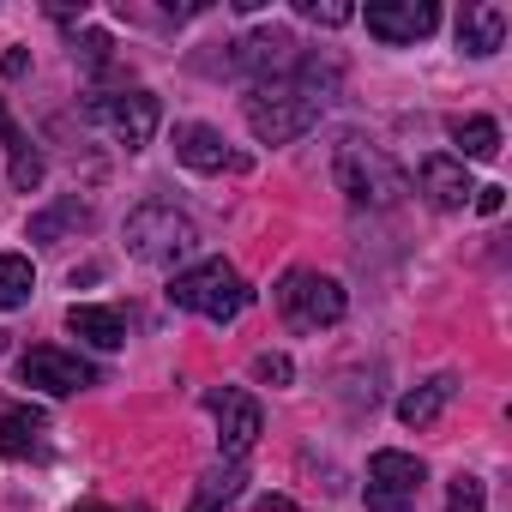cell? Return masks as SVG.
Returning a JSON list of instances; mask_svg holds the SVG:
<instances>
[{"instance_id":"cell-1","label":"cell","mask_w":512,"mask_h":512,"mask_svg":"<svg viewBox=\"0 0 512 512\" xmlns=\"http://www.w3.org/2000/svg\"><path fill=\"white\" fill-rule=\"evenodd\" d=\"M326 103H332V97H326L320 73L302 67V73H290V79H266V85L247 91V127H253V139H266V145H290V139H302L308 127H320Z\"/></svg>"},{"instance_id":"cell-2","label":"cell","mask_w":512,"mask_h":512,"mask_svg":"<svg viewBox=\"0 0 512 512\" xmlns=\"http://www.w3.org/2000/svg\"><path fill=\"white\" fill-rule=\"evenodd\" d=\"M332 181L350 205H398L404 199V169L386 157V145L362 139V133H344L332 145Z\"/></svg>"},{"instance_id":"cell-3","label":"cell","mask_w":512,"mask_h":512,"mask_svg":"<svg viewBox=\"0 0 512 512\" xmlns=\"http://www.w3.org/2000/svg\"><path fill=\"white\" fill-rule=\"evenodd\" d=\"M193 247H199V229L169 199H145L127 217V253H133V260H145V266H175V260H187Z\"/></svg>"},{"instance_id":"cell-4","label":"cell","mask_w":512,"mask_h":512,"mask_svg":"<svg viewBox=\"0 0 512 512\" xmlns=\"http://www.w3.org/2000/svg\"><path fill=\"white\" fill-rule=\"evenodd\" d=\"M169 302H175V308H187V314H205V320L229 326V320L247 308V284L235 278V266L205 260V266H187V272H175V278H169Z\"/></svg>"},{"instance_id":"cell-5","label":"cell","mask_w":512,"mask_h":512,"mask_svg":"<svg viewBox=\"0 0 512 512\" xmlns=\"http://www.w3.org/2000/svg\"><path fill=\"white\" fill-rule=\"evenodd\" d=\"M344 284L338 278H326V272H308V266H296V272H284L278 278V314H284V326L290 332H320V326H338L344 320Z\"/></svg>"},{"instance_id":"cell-6","label":"cell","mask_w":512,"mask_h":512,"mask_svg":"<svg viewBox=\"0 0 512 512\" xmlns=\"http://www.w3.org/2000/svg\"><path fill=\"white\" fill-rule=\"evenodd\" d=\"M157 97L151 91H115V97H91L85 103V121L91 127H103L115 145H127V151H145L151 145V133H157Z\"/></svg>"},{"instance_id":"cell-7","label":"cell","mask_w":512,"mask_h":512,"mask_svg":"<svg viewBox=\"0 0 512 512\" xmlns=\"http://www.w3.org/2000/svg\"><path fill=\"white\" fill-rule=\"evenodd\" d=\"M422 458L410 452H374L368 458V512H410L416 506V488H422Z\"/></svg>"},{"instance_id":"cell-8","label":"cell","mask_w":512,"mask_h":512,"mask_svg":"<svg viewBox=\"0 0 512 512\" xmlns=\"http://www.w3.org/2000/svg\"><path fill=\"white\" fill-rule=\"evenodd\" d=\"M205 410L217 416V446H223V458H247L253 440H260V428H266L260 398L241 392V386H217V392L205 398Z\"/></svg>"},{"instance_id":"cell-9","label":"cell","mask_w":512,"mask_h":512,"mask_svg":"<svg viewBox=\"0 0 512 512\" xmlns=\"http://www.w3.org/2000/svg\"><path fill=\"white\" fill-rule=\"evenodd\" d=\"M229 67H235V73H260V85H266V79H290V73H302L308 61H302V49H296L290 31H253V37L235 43Z\"/></svg>"},{"instance_id":"cell-10","label":"cell","mask_w":512,"mask_h":512,"mask_svg":"<svg viewBox=\"0 0 512 512\" xmlns=\"http://www.w3.org/2000/svg\"><path fill=\"white\" fill-rule=\"evenodd\" d=\"M19 374H25V386H37V392H55V398H67V392H79V386H97V368H91L85 356H67V350H55V344H37V350H25V356H19Z\"/></svg>"},{"instance_id":"cell-11","label":"cell","mask_w":512,"mask_h":512,"mask_svg":"<svg viewBox=\"0 0 512 512\" xmlns=\"http://www.w3.org/2000/svg\"><path fill=\"white\" fill-rule=\"evenodd\" d=\"M362 19H368V31L380 43H422L440 25V7L434 0H374Z\"/></svg>"},{"instance_id":"cell-12","label":"cell","mask_w":512,"mask_h":512,"mask_svg":"<svg viewBox=\"0 0 512 512\" xmlns=\"http://www.w3.org/2000/svg\"><path fill=\"white\" fill-rule=\"evenodd\" d=\"M175 157H181L187 169H199V175H223V169L241 175V169H247V157L229 151L223 133H217V127H199V121H193V127H175Z\"/></svg>"},{"instance_id":"cell-13","label":"cell","mask_w":512,"mask_h":512,"mask_svg":"<svg viewBox=\"0 0 512 512\" xmlns=\"http://www.w3.org/2000/svg\"><path fill=\"white\" fill-rule=\"evenodd\" d=\"M0 151H7V181H13L19 193H37V187H43L49 163H43V151L31 145V133L13 121V109H7V103H0Z\"/></svg>"},{"instance_id":"cell-14","label":"cell","mask_w":512,"mask_h":512,"mask_svg":"<svg viewBox=\"0 0 512 512\" xmlns=\"http://www.w3.org/2000/svg\"><path fill=\"white\" fill-rule=\"evenodd\" d=\"M416 181H422V193H428V205H440V211H464V205H470V193H476L458 157H422V169H416Z\"/></svg>"},{"instance_id":"cell-15","label":"cell","mask_w":512,"mask_h":512,"mask_svg":"<svg viewBox=\"0 0 512 512\" xmlns=\"http://www.w3.org/2000/svg\"><path fill=\"white\" fill-rule=\"evenodd\" d=\"M500 43H506V13L488 7V0H470L458 13V49L464 55H500Z\"/></svg>"},{"instance_id":"cell-16","label":"cell","mask_w":512,"mask_h":512,"mask_svg":"<svg viewBox=\"0 0 512 512\" xmlns=\"http://www.w3.org/2000/svg\"><path fill=\"white\" fill-rule=\"evenodd\" d=\"M43 434H49V416L37 404H13L0 416V458H31L43 452Z\"/></svg>"},{"instance_id":"cell-17","label":"cell","mask_w":512,"mask_h":512,"mask_svg":"<svg viewBox=\"0 0 512 512\" xmlns=\"http://www.w3.org/2000/svg\"><path fill=\"white\" fill-rule=\"evenodd\" d=\"M67 326H73L85 344H97V350H121V344H127V320H121V308L73 302V308H67Z\"/></svg>"},{"instance_id":"cell-18","label":"cell","mask_w":512,"mask_h":512,"mask_svg":"<svg viewBox=\"0 0 512 512\" xmlns=\"http://www.w3.org/2000/svg\"><path fill=\"white\" fill-rule=\"evenodd\" d=\"M452 392H458V380H452V374H434L428 386H416V392L398 398V422H404V428H428V422L452 404Z\"/></svg>"},{"instance_id":"cell-19","label":"cell","mask_w":512,"mask_h":512,"mask_svg":"<svg viewBox=\"0 0 512 512\" xmlns=\"http://www.w3.org/2000/svg\"><path fill=\"white\" fill-rule=\"evenodd\" d=\"M37 290V272L25 253H0V308H25Z\"/></svg>"},{"instance_id":"cell-20","label":"cell","mask_w":512,"mask_h":512,"mask_svg":"<svg viewBox=\"0 0 512 512\" xmlns=\"http://www.w3.org/2000/svg\"><path fill=\"white\" fill-rule=\"evenodd\" d=\"M241 464H229V470H211L205 482H199V500L187 506V512H229L235 506V494H241Z\"/></svg>"},{"instance_id":"cell-21","label":"cell","mask_w":512,"mask_h":512,"mask_svg":"<svg viewBox=\"0 0 512 512\" xmlns=\"http://www.w3.org/2000/svg\"><path fill=\"white\" fill-rule=\"evenodd\" d=\"M452 139H458V151H464V157H476V163H488V157L500 151V127H494L488 115H470V121H452Z\"/></svg>"},{"instance_id":"cell-22","label":"cell","mask_w":512,"mask_h":512,"mask_svg":"<svg viewBox=\"0 0 512 512\" xmlns=\"http://www.w3.org/2000/svg\"><path fill=\"white\" fill-rule=\"evenodd\" d=\"M67 223H91V211L79 205V199H67V205H55V211H43V217H31V241H55Z\"/></svg>"},{"instance_id":"cell-23","label":"cell","mask_w":512,"mask_h":512,"mask_svg":"<svg viewBox=\"0 0 512 512\" xmlns=\"http://www.w3.org/2000/svg\"><path fill=\"white\" fill-rule=\"evenodd\" d=\"M296 13H302L308 25H326V31H338V25H350V19H356L344 0H296Z\"/></svg>"},{"instance_id":"cell-24","label":"cell","mask_w":512,"mask_h":512,"mask_svg":"<svg viewBox=\"0 0 512 512\" xmlns=\"http://www.w3.org/2000/svg\"><path fill=\"white\" fill-rule=\"evenodd\" d=\"M482 500H488V488H482L476 476H452V488H446V512H482Z\"/></svg>"},{"instance_id":"cell-25","label":"cell","mask_w":512,"mask_h":512,"mask_svg":"<svg viewBox=\"0 0 512 512\" xmlns=\"http://www.w3.org/2000/svg\"><path fill=\"white\" fill-rule=\"evenodd\" d=\"M73 49H79V61H85V67H97V73H103V67H109V49H115V43H109L103 31H85V37H79Z\"/></svg>"},{"instance_id":"cell-26","label":"cell","mask_w":512,"mask_h":512,"mask_svg":"<svg viewBox=\"0 0 512 512\" xmlns=\"http://www.w3.org/2000/svg\"><path fill=\"white\" fill-rule=\"evenodd\" d=\"M290 356H260V362H253V380H266V386H290Z\"/></svg>"},{"instance_id":"cell-27","label":"cell","mask_w":512,"mask_h":512,"mask_svg":"<svg viewBox=\"0 0 512 512\" xmlns=\"http://www.w3.org/2000/svg\"><path fill=\"white\" fill-rule=\"evenodd\" d=\"M470 205H476L482 217H500V205H506V187H476V193H470Z\"/></svg>"},{"instance_id":"cell-28","label":"cell","mask_w":512,"mask_h":512,"mask_svg":"<svg viewBox=\"0 0 512 512\" xmlns=\"http://www.w3.org/2000/svg\"><path fill=\"white\" fill-rule=\"evenodd\" d=\"M253 512H302V506L284 500V494H260V500H253Z\"/></svg>"},{"instance_id":"cell-29","label":"cell","mask_w":512,"mask_h":512,"mask_svg":"<svg viewBox=\"0 0 512 512\" xmlns=\"http://www.w3.org/2000/svg\"><path fill=\"white\" fill-rule=\"evenodd\" d=\"M25 67H31V55H25V49H13V55H7V61H0V73H7V79H19V73H25Z\"/></svg>"},{"instance_id":"cell-30","label":"cell","mask_w":512,"mask_h":512,"mask_svg":"<svg viewBox=\"0 0 512 512\" xmlns=\"http://www.w3.org/2000/svg\"><path fill=\"white\" fill-rule=\"evenodd\" d=\"M79 512H145V506H79Z\"/></svg>"}]
</instances>
